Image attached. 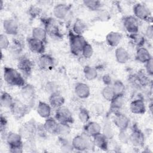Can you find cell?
Wrapping results in <instances>:
<instances>
[{
  "mask_svg": "<svg viewBox=\"0 0 153 153\" xmlns=\"http://www.w3.org/2000/svg\"><path fill=\"white\" fill-rule=\"evenodd\" d=\"M65 100L64 97L59 92L51 94L48 97L49 104L52 108H54L55 109L63 106L65 103Z\"/></svg>",
  "mask_w": 153,
  "mask_h": 153,
  "instance_id": "cell-26",
  "label": "cell"
},
{
  "mask_svg": "<svg viewBox=\"0 0 153 153\" xmlns=\"http://www.w3.org/2000/svg\"><path fill=\"white\" fill-rule=\"evenodd\" d=\"M5 139L10 152L22 153L24 151L23 138L19 132H7L5 136Z\"/></svg>",
  "mask_w": 153,
  "mask_h": 153,
  "instance_id": "cell-2",
  "label": "cell"
},
{
  "mask_svg": "<svg viewBox=\"0 0 153 153\" xmlns=\"http://www.w3.org/2000/svg\"><path fill=\"white\" fill-rule=\"evenodd\" d=\"M101 94L103 98L109 102L116 96L111 85H105L102 90Z\"/></svg>",
  "mask_w": 153,
  "mask_h": 153,
  "instance_id": "cell-38",
  "label": "cell"
},
{
  "mask_svg": "<svg viewBox=\"0 0 153 153\" xmlns=\"http://www.w3.org/2000/svg\"><path fill=\"white\" fill-rule=\"evenodd\" d=\"M71 10V7L69 5L63 3L56 4L53 9V14L54 17L58 20L65 19Z\"/></svg>",
  "mask_w": 153,
  "mask_h": 153,
  "instance_id": "cell-15",
  "label": "cell"
},
{
  "mask_svg": "<svg viewBox=\"0 0 153 153\" xmlns=\"http://www.w3.org/2000/svg\"><path fill=\"white\" fill-rule=\"evenodd\" d=\"M10 45V42L6 34L0 35V47L2 50H7Z\"/></svg>",
  "mask_w": 153,
  "mask_h": 153,
  "instance_id": "cell-44",
  "label": "cell"
},
{
  "mask_svg": "<svg viewBox=\"0 0 153 153\" xmlns=\"http://www.w3.org/2000/svg\"><path fill=\"white\" fill-rule=\"evenodd\" d=\"M27 44L31 52L37 54H44L45 50V43L31 36L27 39Z\"/></svg>",
  "mask_w": 153,
  "mask_h": 153,
  "instance_id": "cell-14",
  "label": "cell"
},
{
  "mask_svg": "<svg viewBox=\"0 0 153 153\" xmlns=\"http://www.w3.org/2000/svg\"><path fill=\"white\" fill-rule=\"evenodd\" d=\"M133 16L139 20L149 22L152 20L151 13L149 8L143 3H136L133 8Z\"/></svg>",
  "mask_w": 153,
  "mask_h": 153,
  "instance_id": "cell-8",
  "label": "cell"
},
{
  "mask_svg": "<svg viewBox=\"0 0 153 153\" xmlns=\"http://www.w3.org/2000/svg\"><path fill=\"white\" fill-rule=\"evenodd\" d=\"M31 108L22 100L15 99L10 110L13 116L16 119L24 117Z\"/></svg>",
  "mask_w": 153,
  "mask_h": 153,
  "instance_id": "cell-5",
  "label": "cell"
},
{
  "mask_svg": "<svg viewBox=\"0 0 153 153\" xmlns=\"http://www.w3.org/2000/svg\"><path fill=\"white\" fill-rule=\"evenodd\" d=\"M54 118L59 123L71 124L74 122L72 113L68 108L63 106L56 109Z\"/></svg>",
  "mask_w": 153,
  "mask_h": 153,
  "instance_id": "cell-10",
  "label": "cell"
},
{
  "mask_svg": "<svg viewBox=\"0 0 153 153\" xmlns=\"http://www.w3.org/2000/svg\"><path fill=\"white\" fill-rule=\"evenodd\" d=\"M59 141L61 146V148L64 151H71L74 149L71 142H69L65 137H59Z\"/></svg>",
  "mask_w": 153,
  "mask_h": 153,
  "instance_id": "cell-43",
  "label": "cell"
},
{
  "mask_svg": "<svg viewBox=\"0 0 153 153\" xmlns=\"http://www.w3.org/2000/svg\"><path fill=\"white\" fill-rule=\"evenodd\" d=\"M47 134H48V133L46 131V130L44 127L43 124L37 126L36 136L39 137L40 139H45L47 137Z\"/></svg>",
  "mask_w": 153,
  "mask_h": 153,
  "instance_id": "cell-47",
  "label": "cell"
},
{
  "mask_svg": "<svg viewBox=\"0 0 153 153\" xmlns=\"http://www.w3.org/2000/svg\"><path fill=\"white\" fill-rule=\"evenodd\" d=\"M81 54L85 59H90L93 54V48L92 45L87 42V43L82 48Z\"/></svg>",
  "mask_w": 153,
  "mask_h": 153,
  "instance_id": "cell-41",
  "label": "cell"
},
{
  "mask_svg": "<svg viewBox=\"0 0 153 153\" xmlns=\"http://www.w3.org/2000/svg\"><path fill=\"white\" fill-rule=\"evenodd\" d=\"M78 118L81 123L84 124L87 123L90 121V115L87 109L84 108H81L78 111Z\"/></svg>",
  "mask_w": 153,
  "mask_h": 153,
  "instance_id": "cell-40",
  "label": "cell"
},
{
  "mask_svg": "<svg viewBox=\"0 0 153 153\" xmlns=\"http://www.w3.org/2000/svg\"><path fill=\"white\" fill-rule=\"evenodd\" d=\"M118 138L120 142L123 144H127L129 142V134L127 130H119Z\"/></svg>",
  "mask_w": 153,
  "mask_h": 153,
  "instance_id": "cell-45",
  "label": "cell"
},
{
  "mask_svg": "<svg viewBox=\"0 0 153 153\" xmlns=\"http://www.w3.org/2000/svg\"><path fill=\"white\" fill-rule=\"evenodd\" d=\"M69 42L70 50L72 54L75 56L81 54L82 48L87 43V41L82 35H76L72 30L69 32Z\"/></svg>",
  "mask_w": 153,
  "mask_h": 153,
  "instance_id": "cell-4",
  "label": "cell"
},
{
  "mask_svg": "<svg viewBox=\"0 0 153 153\" xmlns=\"http://www.w3.org/2000/svg\"><path fill=\"white\" fill-rule=\"evenodd\" d=\"M123 24L125 30L129 35L139 32V20L133 15L126 16L123 19Z\"/></svg>",
  "mask_w": 153,
  "mask_h": 153,
  "instance_id": "cell-11",
  "label": "cell"
},
{
  "mask_svg": "<svg viewBox=\"0 0 153 153\" xmlns=\"http://www.w3.org/2000/svg\"><path fill=\"white\" fill-rule=\"evenodd\" d=\"M74 91L75 95L81 99H87L90 95V88L84 82H77L75 85Z\"/></svg>",
  "mask_w": 153,
  "mask_h": 153,
  "instance_id": "cell-21",
  "label": "cell"
},
{
  "mask_svg": "<svg viewBox=\"0 0 153 153\" xmlns=\"http://www.w3.org/2000/svg\"><path fill=\"white\" fill-rule=\"evenodd\" d=\"M47 33L43 27L36 26L32 28L31 37L37 40L44 42L46 44L47 39Z\"/></svg>",
  "mask_w": 153,
  "mask_h": 153,
  "instance_id": "cell-28",
  "label": "cell"
},
{
  "mask_svg": "<svg viewBox=\"0 0 153 153\" xmlns=\"http://www.w3.org/2000/svg\"><path fill=\"white\" fill-rule=\"evenodd\" d=\"M129 142L134 147L142 148L145 143V135L136 126L133 127L129 134Z\"/></svg>",
  "mask_w": 153,
  "mask_h": 153,
  "instance_id": "cell-12",
  "label": "cell"
},
{
  "mask_svg": "<svg viewBox=\"0 0 153 153\" xmlns=\"http://www.w3.org/2000/svg\"><path fill=\"white\" fill-rule=\"evenodd\" d=\"M92 140L94 147L102 151H107L108 149L109 140L102 133L93 137Z\"/></svg>",
  "mask_w": 153,
  "mask_h": 153,
  "instance_id": "cell-24",
  "label": "cell"
},
{
  "mask_svg": "<svg viewBox=\"0 0 153 153\" xmlns=\"http://www.w3.org/2000/svg\"><path fill=\"white\" fill-rule=\"evenodd\" d=\"M114 123L119 130H127L130 125V119L124 114L120 112L115 114Z\"/></svg>",
  "mask_w": 153,
  "mask_h": 153,
  "instance_id": "cell-17",
  "label": "cell"
},
{
  "mask_svg": "<svg viewBox=\"0 0 153 153\" xmlns=\"http://www.w3.org/2000/svg\"><path fill=\"white\" fill-rule=\"evenodd\" d=\"M128 36L130 39L131 43L135 47H136V48L144 46L146 42V38L144 35L138 32L134 34H130Z\"/></svg>",
  "mask_w": 153,
  "mask_h": 153,
  "instance_id": "cell-32",
  "label": "cell"
},
{
  "mask_svg": "<svg viewBox=\"0 0 153 153\" xmlns=\"http://www.w3.org/2000/svg\"><path fill=\"white\" fill-rule=\"evenodd\" d=\"M71 131L70 124L59 123L56 134L59 136V137H66L70 133Z\"/></svg>",
  "mask_w": 153,
  "mask_h": 153,
  "instance_id": "cell-36",
  "label": "cell"
},
{
  "mask_svg": "<svg viewBox=\"0 0 153 153\" xmlns=\"http://www.w3.org/2000/svg\"><path fill=\"white\" fill-rule=\"evenodd\" d=\"M102 81L105 85H111L112 84V79L109 74H105L102 77Z\"/></svg>",
  "mask_w": 153,
  "mask_h": 153,
  "instance_id": "cell-51",
  "label": "cell"
},
{
  "mask_svg": "<svg viewBox=\"0 0 153 153\" xmlns=\"http://www.w3.org/2000/svg\"><path fill=\"white\" fill-rule=\"evenodd\" d=\"M145 38H146L148 39H152L153 38V27L151 24L148 25L147 27L146 28L145 32Z\"/></svg>",
  "mask_w": 153,
  "mask_h": 153,
  "instance_id": "cell-49",
  "label": "cell"
},
{
  "mask_svg": "<svg viewBox=\"0 0 153 153\" xmlns=\"http://www.w3.org/2000/svg\"><path fill=\"white\" fill-rule=\"evenodd\" d=\"M71 143L74 149L79 152L85 151L94 148L93 140L84 133L74 136L71 141Z\"/></svg>",
  "mask_w": 153,
  "mask_h": 153,
  "instance_id": "cell-3",
  "label": "cell"
},
{
  "mask_svg": "<svg viewBox=\"0 0 153 153\" xmlns=\"http://www.w3.org/2000/svg\"><path fill=\"white\" fill-rule=\"evenodd\" d=\"M108 140L113 139L114 136V130L112 128L111 125L109 123H105L102 127V132H101Z\"/></svg>",
  "mask_w": 153,
  "mask_h": 153,
  "instance_id": "cell-39",
  "label": "cell"
},
{
  "mask_svg": "<svg viewBox=\"0 0 153 153\" xmlns=\"http://www.w3.org/2000/svg\"><path fill=\"white\" fill-rule=\"evenodd\" d=\"M58 124L59 122L55 119V118L50 117L45 119L43 124V126L48 133L56 134Z\"/></svg>",
  "mask_w": 153,
  "mask_h": 153,
  "instance_id": "cell-29",
  "label": "cell"
},
{
  "mask_svg": "<svg viewBox=\"0 0 153 153\" xmlns=\"http://www.w3.org/2000/svg\"><path fill=\"white\" fill-rule=\"evenodd\" d=\"M130 110L133 114H144L146 112V106L143 100L140 98L133 100L130 103Z\"/></svg>",
  "mask_w": 153,
  "mask_h": 153,
  "instance_id": "cell-20",
  "label": "cell"
},
{
  "mask_svg": "<svg viewBox=\"0 0 153 153\" xmlns=\"http://www.w3.org/2000/svg\"><path fill=\"white\" fill-rule=\"evenodd\" d=\"M29 12H30V14L31 16H32L33 17H35V16L39 15V14L40 13V10L38 7H32L30 8Z\"/></svg>",
  "mask_w": 153,
  "mask_h": 153,
  "instance_id": "cell-52",
  "label": "cell"
},
{
  "mask_svg": "<svg viewBox=\"0 0 153 153\" xmlns=\"http://www.w3.org/2000/svg\"><path fill=\"white\" fill-rule=\"evenodd\" d=\"M115 57L118 63L124 64L130 59V54L124 47H117L115 50Z\"/></svg>",
  "mask_w": 153,
  "mask_h": 153,
  "instance_id": "cell-25",
  "label": "cell"
},
{
  "mask_svg": "<svg viewBox=\"0 0 153 153\" xmlns=\"http://www.w3.org/2000/svg\"><path fill=\"white\" fill-rule=\"evenodd\" d=\"M83 73L85 78L88 81H93L97 78L98 72L97 69L90 65L85 66L83 69Z\"/></svg>",
  "mask_w": 153,
  "mask_h": 153,
  "instance_id": "cell-34",
  "label": "cell"
},
{
  "mask_svg": "<svg viewBox=\"0 0 153 153\" xmlns=\"http://www.w3.org/2000/svg\"><path fill=\"white\" fill-rule=\"evenodd\" d=\"M44 28L48 35L54 38H61L62 35L59 27L54 19L44 18L42 20Z\"/></svg>",
  "mask_w": 153,
  "mask_h": 153,
  "instance_id": "cell-9",
  "label": "cell"
},
{
  "mask_svg": "<svg viewBox=\"0 0 153 153\" xmlns=\"http://www.w3.org/2000/svg\"><path fill=\"white\" fill-rule=\"evenodd\" d=\"M36 112L39 116L46 119L51 117L52 107L49 103L42 101H39L36 106Z\"/></svg>",
  "mask_w": 153,
  "mask_h": 153,
  "instance_id": "cell-23",
  "label": "cell"
},
{
  "mask_svg": "<svg viewBox=\"0 0 153 153\" xmlns=\"http://www.w3.org/2000/svg\"><path fill=\"white\" fill-rule=\"evenodd\" d=\"M102 132V126L96 121H89L84 124V133L90 137H93Z\"/></svg>",
  "mask_w": 153,
  "mask_h": 153,
  "instance_id": "cell-19",
  "label": "cell"
},
{
  "mask_svg": "<svg viewBox=\"0 0 153 153\" xmlns=\"http://www.w3.org/2000/svg\"><path fill=\"white\" fill-rule=\"evenodd\" d=\"M100 10H99V13L98 16H97L98 19H99L100 20H102V21H105L106 20H108L109 18V13L106 11H103V10L100 11Z\"/></svg>",
  "mask_w": 153,
  "mask_h": 153,
  "instance_id": "cell-50",
  "label": "cell"
},
{
  "mask_svg": "<svg viewBox=\"0 0 153 153\" xmlns=\"http://www.w3.org/2000/svg\"><path fill=\"white\" fill-rule=\"evenodd\" d=\"M3 77L5 82L11 86L22 87L26 84L25 78L20 72L11 67L4 68Z\"/></svg>",
  "mask_w": 153,
  "mask_h": 153,
  "instance_id": "cell-1",
  "label": "cell"
},
{
  "mask_svg": "<svg viewBox=\"0 0 153 153\" xmlns=\"http://www.w3.org/2000/svg\"><path fill=\"white\" fill-rule=\"evenodd\" d=\"M37 124L33 120H30L24 124L19 128V133L21 135L23 139L27 140L35 139L36 133Z\"/></svg>",
  "mask_w": 153,
  "mask_h": 153,
  "instance_id": "cell-6",
  "label": "cell"
},
{
  "mask_svg": "<svg viewBox=\"0 0 153 153\" xmlns=\"http://www.w3.org/2000/svg\"><path fill=\"white\" fill-rule=\"evenodd\" d=\"M82 3L86 8L91 11H99L102 5L101 2L98 0H84Z\"/></svg>",
  "mask_w": 153,
  "mask_h": 153,
  "instance_id": "cell-37",
  "label": "cell"
},
{
  "mask_svg": "<svg viewBox=\"0 0 153 153\" xmlns=\"http://www.w3.org/2000/svg\"><path fill=\"white\" fill-rule=\"evenodd\" d=\"M124 96H116L110 102V110L112 112L116 114L120 112L124 104Z\"/></svg>",
  "mask_w": 153,
  "mask_h": 153,
  "instance_id": "cell-31",
  "label": "cell"
},
{
  "mask_svg": "<svg viewBox=\"0 0 153 153\" xmlns=\"http://www.w3.org/2000/svg\"><path fill=\"white\" fill-rule=\"evenodd\" d=\"M55 62L54 58L50 54L44 53L39 56L38 59V65L39 68L44 71H48L54 66Z\"/></svg>",
  "mask_w": 153,
  "mask_h": 153,
  "instance_id": "cell-16",
  "label": "cell"
},
{
  "mask_svg": "<svg viewBox=\"0 0 153 153\" xmlns=\"http://www.w3.org/2000/svg\"><path fill=\"white\" fill-rule=\"evenodd\" d=\"M45 91L50 94L59 92V87L57 84L53 81L47 82L45 85Z\"/></svg>",
  "mask_w": 153,
  "mask_h": 153,
  "instance_id": "cell-42",
  "label": "cell"
},
{
  "mask_svg": "<svg viewBox=\"0 0 153 153\" xmlns=\"http://www.w3.org/2000/svg\"><path fill=\"white\" fill-rule=\"evenodd\" d=\"M8 121L5 116H4L2 114L1 115V120H0V129L1 133L2 136H5L7 132H6V129L7 127Z\"/></svg>",
  "mask_w": 153,
  "mask_h": 153,
  "instance_id": "cell-46",
  "label": "cell"
},
{
  "mask_svg": "<svg viewBox=\"0 0 153 153\" xmlns=\"http://www.w3.org/2000/svg\"><path fill=\"white\" fill-rule=\"evenodd\" d=\"M152 58L149 51L144 46L137 48L136 51V59L139 62L145 64Z\"/></svg>",
  "mask_w": 153,
  "mask_h": 153,
  "instance_id": "cell-27",
  "label": "cell"
},
{
  "mask_svg": "<svg viewBox=\"0 0 153 153\" xmlns=\"http://www.w3.org/2000/svg\"><path fill=\"white\" fill-rule=\"evenodd\" d=\"M87 28L86 23L81 19H76L72 25V31L79 35H82V34L86 31Z\"/></svg>",
  "mask_w": 153,
  "mask_h": 153,
  "instance_id": "cell-30",
  "label": "cell"
},
{
  "mask_svg": "<svg viewBox=\"0 0 153 153\" xmlns=\"http://www.w3.org/2000/svg\"><path fill=\"white\" fill-rule=\"evenodd\" d=\"M20 94L22 100L32 108L34 105L36 98V91L33 85L26 83L21 87Z\"/></svg>",
  "mask_w": 153,
  "mask_h": 153,
  "instance_id": "cell-7",
  "label": "cell"
},
{
  "mask_svg": "<svg viewBox=\"0 0 153 153\" xmlns=\"http://www.w3.org/2000/svg\"><path fill=\"white\" fill-rule=\"evenodd\" d=\"M123 36L121 33L116 31L109 32L105 37L107 44L112 47H117L121 41Z\"/></svg>",
  "mask_w": 153,
  "mask_h": 153,
  "instance_id": "cell-22",
  "label": "cell"
},
{
  "mask_svg": "<svg viewBox=\"0 0 153 153\" xmlns=\"http://www.w3.org/2000/svg\"><path fill=\"white\" fill-rule=\"evenodd\" d=\"M111 87L115 94V96H124L126 90V86L123 81L119 79L115 80L112 82Z\"/></svg>",
  "mask_w": 153,
  "mask_h": 153,
  "instance_id": "cell-35",
  "label": "cell"
},
{
  "mask_svg": "<svg viewBox=\"0 0 153 153\" xmlns=\"http://www.w3.org/2000/svg\"><path fill=\"white\" fill-rule=\"evenodd\" d=\"M2 26L5 34L16 36L19 33V25L13 19H8L3 21Z\"/></svg>",
  "mask_w": 153,
  "mask_h": 153,
  "instance_id": "cell-18",
  "label": "cell"
},
{
  "mask_svg": "<svg viewBox=\"0 0 153 153\" xmlns=\"http://www.w3.org/2000/svg\"><path fill=\"white\" fill-rule=\"evenodd\" d=\"M145 72L149 76H152L153 75V59L152 58L145 63Z\"/></svg>",
  "mask_w": 153,
  "mask_h": 153,
  "instance_id": "cell-48",
  "label": "cell"
},
{
  "mask_svg": "<svg viewBox=\"0 0 153 153\" xmlns=\"http://www.w3.org/2000/svg\"><path fill=\"white\" fill-rule=\"evenodd\" d=\"M33 68V62L26 56L20 57L18 59L17 68L24 77L29 76Z\"/></svg>",
  "mask_w": 153,
  "mask_h": 153,
  "instance_id": "cell-13",
  "label": "cell"
},
{
  "mask_svg": "<svg viewBox=\"0 0 153 153\" xmlns=\"http://www.w3.org/2000/svg\"><path fill=\"white\" fill-rule=\"evenodd\" d=\"M14 99H14L10 93L4 91L1 95L0 104L1 106L4 108L10 109L14 101Z\"/></svg>",
  "mask_w": 153,
  "mask_h": 153,
  "instance_id": "cell-33",
  "label": "cell"
}]
</instances>
